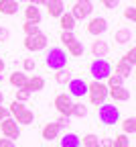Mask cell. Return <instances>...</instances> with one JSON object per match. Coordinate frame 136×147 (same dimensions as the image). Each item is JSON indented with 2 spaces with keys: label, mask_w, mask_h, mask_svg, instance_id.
Here are the masks:
<instances>
[{
  "label": "cell",
  "mask_w": 136,
  "mask_h": 147,
  "mask_svg": "<svg viewBox=\"0 0 136 147\" xmlns=\"http://www.w3.org/2000/svg\"><path fill=\"white\" fill-rule=\"evenodd\" d=\"M23 31H25L27 35H37V33H41V27H39L37 23L25 21V25H23Z\"/></svg>",
  "instance_id": "30"
},
{
  "label": "cell",
  "mask_w": 136,
  "mask_h": 147,
  "mask_svg": "<svg viewBox=\"0 0 136 147\" xmlns=\"http://www.w3.org/2000/svg\"><path fill=\"white\" fill-rule=\"evenodd\" d=\"M100 2H102L106 8H116V6L120 4V0H100Z\"/></svg>",
  "instance_id": "38"
},
{
  "label": "cell",
  "mask_w": 136,
  "mask_h": 147,
  "mask_svg": "<svg viewBox=\"0 0 136 147\" xmlns=\"http://www.w3.org/2000/svg\"><path fill=\"white\" fill-rule=\"evenodd\" d=\"M122 59H126L130 65H136V45H134L132 49H128V51H126V55H124Z\"/></svg>",
  "instance_id": "33"
},
{
  "label": "cell",
  "mask_w": 136,
  "mask_h": 147,
  "mask_svg": "<svg viewBox=\"0 0 136 147\" xmlns=\"http://www.w3.org/2000/svg\"><path fill=\"white\" fill-rule=\"evenodd\" d=\"M108 51H110V45H108L106 41H93V45H91V53L95 55V57H106Z\"/></svg>",
  "instance_id": "21"
},
{
  "label": "cell",
  "mask_w": 136,
  "mask_h": 147,
  "mask_svg": "<svg viewBox=\"0 0 136 147\" xmlns=\"http://www.w3.org/2000/svg\"><path fill=\"white\" fill-rule=\"evenodd\" d=\"M67 53L71 55V57H81V55H83V43H79L75 39L73 43L67 45Z\"/></svg>",
  "instance_id": "24"
},
{
  "label": "cell",
  "mask_w": 136,
  "mask_h": 147,
  "mask_svg": "<svg viewBox=\"0 0 136 147\" xmlns=\"http://www.w3.org/2000/svg\"><path fill=\"white\" fill-rule=\"evenodd\" d=\"M91 12H93V6H91L89 0H77V2L73 4V10H71V14L75 16V21H83V18H87Z\"/></svg>",
  "instance_id": "7"
},
{
  "label": "cell",
  "mask_w": 136,
  "mask_h": 147,
  "mask_svg": "<svg viewBox=\"0 0 136 147\" xmlns=\"http://www.w3.org/2000/svg\"><path fill=\"white\" fill-rule=\"evenodd\" d=\"M23 67H25V71H33V69H35V61H33V59H25Z\"/></svg>",
  "instance_id": "40"
},
{
  "label": "cell",
  "mask_w": 136,
  "mask_h": 147,
  "mask_svg": "<svg viewBox=\"0 0 136 147\" xmlns=\"http://www.w3.org/2000/svg\"><path fill=\"white\" fill-rule=\"evenodd\" d=\"M8 39V31L4 27H0V41H6Z\"/></svg>",
  "instance_id": "42"
},
{
  "label": "cell",
  "mask_w": 136,
  "mask_h": 147,
  "mask_svg": "<svg viewBox=\"0 0 136 147\" xmlns=\"http://www.w3.org/2000/svg\"><path fill=\"white\" fill-rule=\"evenodd\" d=\"M106 86H108V88H118V86H124V78L112 71L110 76H108V84H106Z\"/></svg>",
  "instance_id": "29"
},
{
  "label": "cell",
  "mask_w": 136,
  "mask_h": 147,
  "mask_svg": "<svg viewBox=\"0 0 136 147\" xmlns=\"http://www.w3.org/2000/svg\"><path fill=\"white\" fill-rule=\"evenodd\" d=\"M2 100H4V94H2V92H0V104H2Z\"/></svg>",
  "instance_id": "46"
},
{
  "label": "cell",
  "mask_w": 136,
  "mask_h": 147,
  "mask_svg": "<svg viewBox=\"0 0 136 147\" xmlns=\"http://www.w3.org/2000/svg\"><path fill=\"white\" fill-rule=\"evenodd\" d=\"M81 147H100V145H81Z\"/></svg>",
  "instance_id": "47"
},
{
  "label": "cell",
  "mask_w": 136,
  "mask_h": 147,
  "mask_svg": "<svg viewBox=\"0 0 136 147\" xmlns=\"http://www.w3.org/2000/svg\"><path fill=\"white\" fill-rule=\"evenodd\" d=\"M116 74H118V76H122V78L126 80L130 74H132V65H130L126 59H120L118 63H116Z\"/></svg>",
  "instance_id": "22"
},
{
  "label": "cell",
  "mask_w": 136,
  "mask_h": 147,
  "mask_svg": "<svg viewBox=\"0 0 136 147\" xmlns=\"http://www.w3.org/2000/svg\"><path fill=\"white\" fill-rule=\"evenodd\" d=\"M100 147H112V139H100Z\"/></svg>",
  "instance_id": "43"
},
{
  "label": "cell",
  "mask_w": 136,
  "mask_h": 147,
  "mask_svg": "<svg viewBox=\"0 0 136 147\" xmlns=\"http://www.w3.org/2000/svg\"><path fill=\"white\" fill-rule=\"evenodd\" d=\"M134 6H136V4H134Z\"/></svg>",
  "instance_id": "48"
},
{
  "label": "cell",
  "mask_w": 136,
  "mask_h": 147,
  "mask_svg": "<svg viewBox=\"0 0 136 147\" xmlns=\"http://www.w3.org/2000/svg\"><path fill=\"white\" fill-rule=\"evenodd\" d=\"M114 39H116V43H118V45H126V43L132 39V33H130L128 29H118V31H116V35H114Z\"/></svg>",
  "instance_id": "23"
},
{
  "label": "cell",
  "mask_w": 136,
  "mask_h": 147,
  "mask_svg": "<svg viewBox=\"0 0 136 147\" xmlns=\"http://www.w3.org/2000/svg\"><path fill=\"white\" fill-rule=\"evenodd\" d=\"M98 113H100V121L104 125H116L120 121V110L116 104H100L98 106Z\"/></svg>",
  "instance_id": "4"
},
{
  "label": "cell",
  "mask_w": 136,
  "mask_h": 147,
  "mask_svg": "<svg viewBox=\"0 0 136 147\" xmlns=\"http://www.w3.org/2000/svg\"><path fill=\"white\" fill-rule=\"evenodd\" d=\"M87 94H89V102L93 106H100L106 102L108 98V86L104 82H98V80H93L91 84H87Z\"/></svg>",
  "instance_id": "2"
},
{
  "label": "cell",
  "mask_w": 136,
  "mask_h": 147,
  "mask_svg": "<svg viewBox=\"0 0 136 147\" xmlns=\"http://www.w3.org/2000/svg\"><path fill=\"white\" fill-rule=\"evenodd\" d=\"M85 115H87V106H83L81 102H73V108H71V117L83 119Z\"/></svg>",
  "instance_id": "28"
},
{
  "label": "cell",
  "mask_w": 136,
  "mask_h": 147,
  "mask_svg": "<svg viewBox=\"0 0 136 147\" xmlns=\"http://www.w3.org/2000/svg\"><path fill=\"white\" fill-rule=\"evenodd\" d=\"M55 123H57V125H59V129H65V127L69 125V117H65V115H61V117H59V119H57Z\"/></svg>",
  "instance_id": "37"
},
{
  "label": "cell",
  "mask_w": 136,
  "mask_h": 147,
  "mask_svg": "<svg viewBox=\"0 0 136 147\" xmlns=\"http://www.w3.org/2000/svg\"><path fill=\"white\" fill-rule=\"evenodd\" d=\"M55 108L59 110V115L71 117V108H73L71 96H69V94H57V98H55Z\"/></svg>",
  "instance_id": "9"
},
{
  "label": "cell",
  "mask_w": 136,
  "mask_h": 147,
  "mask_svg": "<svg viewBox=\"0 0 136 147\" xmlns=\"http://www.w3.org/2000/svg\"><path fill=\"white\" fill-rule=\"evenodd\" d=\"M122 133H126V135L134 133L136 135V117H128L122 121Z\"/></svg>",
  "instance_id": "25"
},
{
  "label": "cell",
  "mask_w": 136,
  "mask_h": 147,
  "mask_svg": "<svg viewBox=\"0 0 136 147\" xmlns=\"http://www.w3.org/2000/svg\"><path fill=\"white\" fill-rule=\"evenodd\" d=\"M14 121H16L18 125H33V121H35V115H33V110H29V108H23L18 115H14Z\"/></svg>",
  "instance_id": "20"
},
{
  "label": "cell",
  "mask_w": 136,
  "mask_h": 147,
  "mask_svg": "<svg viewBox=\"0 0 136 147\" xmlns=\"http://www.w3.org/2000/svg\"><path fill=\"white\" fill-rule=\"evenodd\" d=\"M61 43L63 45H69V43H73L75 41V35H73V31H61Z\"/></svg>",
  "instance_id": "31"
},
{
  "label": "cell",
  "mask_w": 136,
  "mask_h": 147,
  "mask_svg": "<svg viewBox=\"0 0 136 147\" xmlns=\"http://www.w3.org/2000/svg\"><path fill=\"white\" fill-rule=\"evenodd\" d=\"M29 98H31V92H29L27 88H18V90H16V98H14V100H18V102H27Z\"/></svg>",
  "instance_id": "32"
},
{
  "label": "cell",
  "mask_w": 136,
  "mask_h": 147,
  "mask_svg": "<svg viewBox=\"0 0 136 147\" xmlns=\"http://www.w3.org/2000/svg\"><path fill=\"white\" fill-rule=\"evenodd\" d=\"M59 27H61L63 31H73V29H75V16H73L71 12H63V14L59 16Z\"/></svg>",
  "instance_id": "18"
},
{
  "label": "cell",
  "mask_w": 136,
  "mask_h": 147,
  "mask_svg": "<svg viewBox=\"0 0 136 147\" xmlns=\"http://www.w3.org/2000/svg\"><path fill=\"white\" fill-rule=\"evenodd\" d=\"M67 90H69V96L83 98L87 94V82L81 78H71V82L67 84Z\"/></svg>",
  "instance_id": "8"
},
{
  "label": "cell",
  "mask_w": 136,
  "mask_h": 147,
  "mask_svg": "<svg viewBox=\"0 0 136 147\" xmlns=\"http://www.w3.org/2000/svg\"><path fill=\"white\" fill-rule=\"evenodd\" d=\"M4 67H6V63H4V59H2V57H0V74L4 71Z\"/></svg>",
  "instance_id": "45"
},
{
  "label": "cell",
  "mask_w": 136,
  "mask_h": 147,
  "mask_svg": "<svg viewBox=\"0 0 136 147\" xmlns=\"http://www.w3.org/2000/svg\"><path fill=\"white\" fill-rule=\"evenodd\" d=\"M89 74H91L93 80L104 82V80H108V76L112 74V65H110V61L104 59V57H95V59L91 61V65H89Z\"/></svg>",
  "instance_id": "3"
},
{
  "label": "cell",
  "mask_w": 136,
  "mask_h": 147,
  "mask_svg": "<svg viewBox=\"0 0 136 147\" xmlns=\"http://www.w3.org/2000/svg\"><path fill=\"white\" fill-rule=\"evenodd\" d=\"M27 80H29V76H27L25 71H12V74H10V78H8L10 86H14V88H25Z\"/></svg>",
  "instance_id": "17"
},
{
  "label": "cell",
  "mask_w": 136,
  "mask_h": 147,
  "mask_svg": "<svg viewBox=\"0 0 136 147\" xmlns=\"http://www.w3.org/2000/svg\"><path fill=\"white\" fill-rule=\"evenodd\" d=\"M112 147H130V139L126 133H120L112 139Z\"/></svg>",
  "instance_id": "27"
},
{
  "label": "cell",
  "mask_w": 136,
  "mask_h": 147,
  "mask_svg": "<svg viewBox=\"0 0 136 147\" xmlns=\"http://www.w3.org/2000/svg\"><path fill=\"white\" fill-rule=\"evenodd\" d=\"M25 16H27V21L31 23H41V8H39L37 4H27L25 6Z\"/></svg>",
  "instance_id": "14"
},
{
  "label": "cell",
  "mask_w": 136,
  "mask_h": 147,
  "mask_svg": "<svg viewBox=\"0 0 136 147\" xmlns=\"http://www.w3.org/2000/svg\"><path fill=\"white\" fill-rule=\"evenodd\" d=\"M47 43H49V39H47V35H43V33H37V35H27L25 37V47L29 49V51H43L45 47H47Z\"/></svg>",
  "instance_id": "6"
},
{
  "label": "cell",
  "mask_w": 136,
  "mask_h": 147,
  "mask_svg": "<svg viewBox=\"0 0 136 147\" xmlns=\"http://www.w3.org/2000/svg\"><path fill=\"white\" fill-rule=\"evenodd\" d=\"M8 117H10V110H8L6 106L0 104V121H4V119H8Z\"/></svg>",
  "instance_id": "39"
},
{
  "label": "cell",
  "mask_w": 136,
  "mask_h": 147,
  "mask_svg": "<svg viewBox=\"0 0 136 147\" xmlns=\"http://www.w3.org/2000/svg\"><path fill=\"white\" fill-rule=\"evenodd\" d=\"M39 4H45V6H47L49 16H55V18H59V16L65 12V4H63V0H39Z\"/></svg>",
  "instance_id": "10"
},
{
  "label": "cell",
  "mask_w": 136,
  "mask_h": 147,
  "mask_svg": "<svg viewBox=\"0 0 136 147\" xmlns=\"http://www.w3.org/2000/svg\"><path fill=\"white\" fill-rule=\"evenodd\" d=\"M71 78H73V76H71V71L65 69V67L57 69V74H55V82H59V84H69Z\"/></svg>",
  "instance_id": "26"
},
{
  "label": "cell",
  "mask_w": 136,
  "mask_h": 147,
  "mask_svg": "<svg viewBox=\"0 0 136 147\" xmlns=\"http://www.w3.org/2000/svg\"><path fill=\"white\" fill-rule=\"evenodd\" d=\"M23 108H27V106H25V102H18V100H14V102H12V104L8 106L10 115H18V113H21Z\"/></svg>",
  "instance_id": "36"
},
{
  "label": "cell",
  "mask_w": 136,
  "mask_h": 147,
  "mask_svg": "<svg viewBox=\"0 0 136 147\" xmlns=\"http://www.w3.org/2000/svg\"><path fill=\"white\" fill-rule=\"evenodd\" d=\"M45 63H47V67H51L55 71L65 67L67 65V51L63 47H51L49 53H47V57H45Z\"/></svg>",
  "instance_id": "1"
},
{
  "label": "cell",
  "mask_w": 136,
  "mask_h": 147,
  "mask_svg": "<svg viewBox=\"0 0 136 147\" xmlns=\"http://www.w3.org/2000/svg\"><path fill=\"white\" fill-rule=\"evenodd\" d=\"M0 147H16V145H14L12 139H6L4 137V139H0Z\"/></svg>",
  "instance_id": "41"
},
{
  "label": "cell",
  "mask_w": 136,
  "mask_h": 147,
  "mask_svg": "<svg viewBox=\"0 0 136 147\" xmlns=\"http://www.w3.org/2000/svg\"><path fill=\"white\" fill-rule=\"evenodd\" d=\"M106 31H108V21H106V18H102V16L91 18L89 25H87V33L93 35V37H100V35L106 33Z\"/></svg>",
  "instance_id": "11"
},
{
  "label": "cell",
  "mask_w": 136,
  "mask_h": 147,
  "mask_svg": "<svg viewBox=\"0 0 136 147\" xmlns=\"http://www.w3.org/2000/svg\"><path fill=\"white\" fill-rule=\"evenodd\" d=\"M16 2H29V4H39V0H16Z\"/></svg>",
  "instance_id": "44"
},
{
  "label": "cell",
  "mask_w": 136,
  "mask_h": 147,
  "mask_svg": "<svg viewBox=\"0 0 136 147\" xmlns=\"http://www.w3.org/2000/svg\"><path fill=\"white\" fill-rule=\"evenodd\" d=\"M81 145H100V137L93 135V133H89V135L83 137V143Z\"/></svg>",
  "instance_id": "34"
},
{
  "label": "cell",
  "mask_w": 136,
  "mask_h": 147,
  "mask_svg": "<svg viewBox=\"0 0 136 147\" xmlns=\"http://www.w3.org/2000/svg\"><path fill=\"white\" fill-rule=\"evenodd\" d=\"M0 131H2V135L6 137V139H18L21 137V125H18L12 117H8V119H4V121H0Z\"/></svg>",
  "instance_id": "5"
},
{
  "label": "cell",
  "mask_w": 136,
  "mask_h": 147,
  "mask_svg": "<svg viewBox=\"0 0 136 147\" xmlns=\"http://www.w3.org/2000/svg\"><path fill=\"white\" fill-rule=\"evenodd\" d=\"M59 133H61V129H59V125H57V123H47V125L43 127V131H41V135H43L45 141L57 139V137H59Z\"/></svg>",
  "instance_id": "13"
},
{
  "label": "cell",
  "mask_w": 136,
  "mask_h": 147,
  "mask_svg": "<svg viewBox=\"0 0 136 147\" xmlns=\"http://www.w3.org/2000/svg\"><path fill=\"white\" fill-rule=\"evenodd\" d=\"M108 96L116 102H126V100H130V92H128V88L118 86V88H108Z\"/></svg>",
  "instance_id": "12"
},
{
  "label": "cell",
  "mask_w": 136,
  "mask_h": 147,
  "mask_svg": "<svg viewBox=\"0 0 136 147\" xmlns=\"http://www.w3.org/2000/svg\"><path fill=\"white\" fill-rule=\"evenodd\" d=\"M59 147H81V139L75 133H65L59 139Z\"/></svg>",
  "instance_id": "15"
},
{
  "label": "cell",
  "mask_w": 136,
  "mask_h": 147,
  "mask_svg": "<svg viewBox=\"0 0 136 147\" xmlns=\"http://www.w3.org/2000/svg\"><path fill=\"white\" fill-rule=\"evenodd\" d=\"M25 88L31 92V94H33V92H39V90H43V88H45V80H43L41 76H31V78L27 80Z\"/></svg>",
  "instance_id": "16"
},
{
  "label": "cell",
  "mask_w": 136,
  "mask_h": 147,
  "mask_svg": "<svg viewBox=\"0 0 136 147\" xmlns=\"http://www.w3.org/2000/svg\"><path fill=\"white\" fill-rule=\"evenodd\" d=\"M0 12L2 14H16L18 12V2L16 0H0Z\"/></svg>",
  "instance_id": "19"
},
{
  "label": "cell",
  "mask_w": 136,
  "mask_h": 147,
  "mask_svg": "<svg viewBox=\"0 0 136 147\" xmlns=\"http://www.w3.org/2000/svg\"><path fill=\"white\" fill-rule=\"evenodd\" d=\"M124 18H126V21L136 23V6H128V8H124Z\"/></svg>",
  "instance_id": "35"
}]
</instances>
